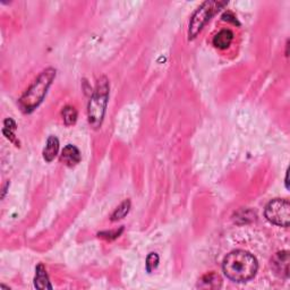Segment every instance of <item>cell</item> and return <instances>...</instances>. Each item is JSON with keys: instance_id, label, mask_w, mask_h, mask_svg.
Wrapping results in <instances>:
<instances>
[{"instance_id": "13", "label": "cell", "mask_w": 290, "mask_h": 290, "mask_svg": "<svg viewBox=\"0 0 290 290\" xmlns=\"http://www.w3.org/2000/svg\"><path fill=\"white\" fill-rule=\"evenodd\" d=\"M62 115H63L64 123L65 125H67V126H72V125H74L76 123L77 110L74 107H72V106L65 107L62 111Z\"/></svg>"}, {"instance_id": "3", "label": "cell", "mask_w": 290, "mask_h": 290, "mask_svg": "<svg viewBox=\"0 0 290 290\" xmlns=\"http://www.w3.org/2000/svg\"><path fill=\"white\" fill-rule=\"evenodd\" d=\"M110 85L106 76H101L97 82L94 91L91 95V100L88 107L89 124L94 129L101 127L105 118L108 100H109Z\"/></svg>"}, {"instance_id": "5", "label": "cell", "mask_w": 290, "mask_h": 290, "mask_svg": "<svg viewBox=\"0 0 290 290\" xmlns=\"http://www.w3.org/2000/svg\"><path fill=\"white\" fill-rule=\"evenodd\" d=\"M264 214L271 223L287 228L290 223L289 201L284 200V198H274L267 203Z\"/></svg>"}, {"instance_id": "2", "label": "cell", "mask_w": 290, "mask_h": 290, "mask_svg": "<svg viewBox=\"0 0 290 290\" xmlns=\"http://www.w3.org/2000/svg\"><path fill=\"white\" fill-rule=\"evenodd\" d=\"M56 74H57L56 69L51 67L40 73V75L34 80L30 88L20 98L19 105L22 111L25 114H31L41 105L48 93V90L56 79Z\"/></svg>"}, {"instance_id": "1", "label": "cell", "mask_w": 290, "mask_h": 290, "mask_svg": "<svg viewBox=\"0 0 290 290\" xmlns=\"http://www.w3.org/2000/svg\"><path fill=\"white\" fill-rule=\"evenodd\" d=\"M222 270L227 278L233 282H246L256 274L258 263L254 255L246 250L237 249L224 257Z\"/></svg>"}, {"instance_id": "14", "label": "cell", "mask_w": 290, "mask_h": 290, "mask_svg": "<svg viewBox=\"0 0 290 290\" xmlns=\"http://www.w3.org/2000/svg\"><path fill=\"white\" fill-rule=\"evenodd\" d=\"M202 282L205 283L206 285L205 287H209V288H216V287H220L221 285V279H220V276L215 273H210V274H206L202 278Z\"/></svg>"}, {"instance_id": "9", "label": "cell", "mask_w": 290, "mask_h": 290, "mask_svg": "<svg viewBox=\"0 0 290 290\" xmlns=\"http://www.w3.org/2000/svg\"><path fill=\"white\" fill-rule=\"evenodd\" d=\"M34 284L38 289H53L48 276L47 270L43 264H39L36 269V279H34Z\"/></svg>"}, {"instance_id": "11", "label": "cell", "mask_w": 290, "mask_h": 290, "mask_svg": "<svg viewBox=\"0 0 290 290\" xmlns=\"http://www.w3.org/2000/svg\"><path fill=\"white\" fill-rule=\"evenodd\" d=\"M15 131H16V123L12 118H7L5 122H4V129H3L4 135H5L11 142L15 143L16 146H19L20 142H17L16 140Z\"/></svg>"}, {"instance_id": "15", "label": "cell", "mask_w": 290, "mask_h": 290, "mask_svg": "<svg viewBox=\"0 0 290 290\" xmlns=\"http://www.w3.org/2000/svg\"><path fill=\"white\" fill-rule=\"evenodd\" d=\"M146 271L152 272L159 265V255L157 253H150L149 256L146 257Z\"/></svg>"}, {"instance_id": "16", "label": "cell", "mask_w": 290, "mask_h": 290, "mask_svg": "<svg viewBox=\"0 0 290 290\" xmlns=\"http://www.w3.org/2000/svg\"><path fill=\"white\" fill-rule=\"evenodd\" d=\"M222 20H223V21H227V22H231V23H233V24L239 25V23H238L237 20H236L235 15H233L232 13H230V12L224 13V14L222 15Z\"/></svg>"}, {"instance_id": "7", "label": "cell", "mask_w": 290, "mask_h": 290, "mask_svg": "<svg viewBox=\"0 0 290 290\" xmlns=\"http://www.w3.org/2000/svg\"><path fill=\"white\" fill-rule=\"evenodd\" d=\"M81 159L80 150L72 144L65 146L62 155H60V160L68 167H75L76 164L81 162Z\"/></svg>"}, {"instance_id": "6", "label": "cell", "mask_w": 290, "mask_h": 290, "mask_svg": "<svg viewBox=\"0 0 290 290\" xmlns=\"http://www.w3.org/2000/svg\"><path fill=\"white\" fill-rule=\"evenodd\" d=\"M289 252L288 250H281L276 253L271 259V266L276 275L280 278L287 279L289 276Z\"/></svg>"}, {"instance_id": "12", "label": "cell", "mask_w": 290, "mask_h": 290, "mask_svg": "<svg viewBox=\"0 0 290 290\" xmlns=\"http://www.w3.org/2000/svg\"><path fill=\"white\" fill-rule=\"evenodd\" d=\"M129 209H131V201L125 200L122 204L117 207L114 213H112L111 221H118V220L124 219L125 216L128 214Z\"/></svg>"}, {"instance_id": "17", "label": "cell", "mask_w": 290, "mask_h": 290, "mask_svg": "<svg viewBox=\"0 0 290 290\" xmlns=\"http://www.w3.org/2000/svg\"><path fill=\"white\" fill-rule=\"evenodd\" d=\"M284 181H285V187H287V189H288L289 188V186H288V171H287V174H285Z\"/></svg>"}, {"instance_id": "8", "label": "cell", "mask_w": 290, "mask_h": 290, "mask_svg": "<svg viewBox=\"0 0 290 290\" xmlns=\"http://www.w3.org/2000/svg\"><path fill=\"white\" fill-rule=\"evenodd\" d=\"M59 152V140L56 136H49L47 140L46 148L43 150V158L46 161L51 162Z\"/></svg>"}, {"instance_id": "4", "label": "cell", "mask_w": 290, "mask_h": 290, "mask_svg": "<svg viewBox=\"0 0 290 290\" xmlns=\"http://www.w3.org/2000/svg\"><path fill=\"white\" fill-rule=\"evenodd\" d=\"M227 5V2H215V0H210V2L203 3L202 5L197 8L196 12L194 13L192 19H190L188 27L189 40H194V39L198 36V33L202 31L203 28L209 23L212 17Z\"/></svg>"}, {"instance_id": "10", "label": "cell", "mask_w": 290, "mask_h": 290, "mask_svg": "<svg viewBox=\"0 0 290 290\" xmlns=\"http://www.w3.org/2000/svg\"><path fill=\"white\" fill-rule=\"evenodd\" d=\"M233 40V33L230 30H222L213 38V46L218 49H227Z\"/></svg>"}]
</instances>
